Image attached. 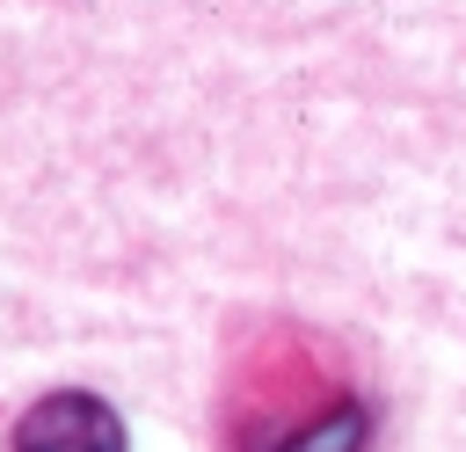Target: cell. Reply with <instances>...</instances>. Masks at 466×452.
Listing matches in <instances>:
<instances>
[{
	"mask_svg": "<svg viewBox=\"0 0 466 452\" xmlns=\"http://www.w3.org/2000/svg\"><path fill=\"white\" fill-rule=\"evenodd\" d=\"M364 437H371V416L335 379H306L291 408L248 401V423H240V452H364Z\"/></svg>",
	"mask_w": 466,
	"mask_h": 452,
	"instance_id": "cell-1",
	"label": "cell"
},
{
	"mask_svg": "<svg viewBox=\"0 0 466 452\" xmlns=\"http://www.w3.org/2000/svg\"><path fill=\"white\" fill-rule=\"evenodd\" d=\"M7 452H124V423H116V408L102 394L58 386V394H44V401L22 408Z\"/></svg>",
	"mask_w": 466,
	"mask_h": 452,
	"instance_id": "cell-2",
	"label": "cell"
}]
</instances>
